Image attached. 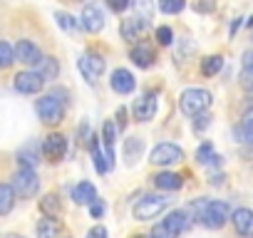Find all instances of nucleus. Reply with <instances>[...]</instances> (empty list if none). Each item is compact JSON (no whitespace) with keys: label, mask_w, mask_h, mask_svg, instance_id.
Returning <instances> with one entry per match:
<instances>
[{"label":"nucleus","mask_w":253,"mask_h":238,"mask_svg":"<svg viewBox=\"0 0 253 238\" xmlns=\"http://www.w3.org/2000/svg\"><path fill=\"white\" fill-rule=\"evenodd\" d=\"M80 25H82L87 33L97 35V33L104 28V13H102V8H99L97 3L84 5V8H82V15H80Z\"/></svg>","instance_id":"nucleus-8"},{"label":"nucleus","mask_w":253,"mask_h":238,"mask_svg":"<svg viewBox=\"0 0 253 238\" xmlns=\"http://www.w3.org/2000/svg\"><path fill=\"white\" fill-rule=\"evenodd\" d=\"M196 218H199L206 228L218 231V228H223V223L231 218V208H228L226 201H204L201 208H199V213H196Z\"/></svg>","instance_id":"nucleus-1"},{"label":"nucleus","mask_w":253,"mask_h":238,"mask_svg":"<svg viewBox=\"0 0 253 238\" xmlns=\"http://www.w3.org/2000/svg\"><path fill=\"white\" fill-rule=\"evenodd\" d=\"M221 67H223V57H221V55H209V57L201 60V75H206V77L218 75Z\"/></svg>","instance_id":"nucleus-25"},{"label":"nucleus","mask_w":253,"mask_h":238,"mask_svg":"<svg viewBox=\"0 0 253 238\" xmlns=\"http://www.w3.org/2000/svg\"><path fill=\"white\" fill-rule=\"evenodd\" d=\"M35 67H38V72L42 75V79H55V77H57V72H60V67H57V60H55V57H42Z\"/></svg>","instance_id":"nucleus-27"},{"label":"nucleus","mask_w":253,"mask_h":238,"mask_svg":"<svg viewBox=\"0 0 253 238\" xmlns=\"http://www.w3.org/2000/svg\"><path fill=\"white\" fill-rule=\"evenodd\" d=\"M241 20H243V18H236V20L231 23V35H236V30L241 28Z\"/></svg>","instance_id":"nucleus-42"},{"label":"nucleus","mask_w":253,"mask_h":238,"mask_svg":"<svg viewBox=\"0 0 253 238\" xmlns=\"http://www.w3.org/2000/svg\"><path fill=\"white\" fill-rule=\"evenodd\" d=\"M186 8V0H159V10L164 15H179Z\"/></svg>","instance_id":"nucleus-30"},{"label":"nucleus","mask_w":253,"mask_h":238,"mask_svg":"<svg viewBox=\"0 0 253 238\" xmlns=\"http://www.w3.org/2000/svg\"><path fill=\"white\" fill-rule=\"evenodd\" d=\"M89 213H92V218H102V216H104V203H102L99 198H94V201L89 203Z\"/></svg>","instance_id":"nucleus-38"},{"label":"nucleus","mask_w":253,"mask_h":238,"mask_svg":"<svg viewBox=\"0 0 253 238\" xmlns=\"http://www.w3.org/2000/svg\"><path fill=\"white\" fill-rule=\"evenodd\" d=\"M109 84H112V89H114L117 94H129V92H134V84H137V79H134V75H132L129 70L119 67V70H114V72H112V79H109Z\"/></svg>","instance_id":"nucleus-14"},{"label":"nucleus","mask_w":253,"mask_h":238,"mask_svg":"<svg viewBox=\"0 0 253 238\" xmlns=\"http://www.w3.org/2000/svg\"><path fill=\"white\" fill-rule=\"evenodd\" d=\"M60 231H62V223H60L57 216H45V218H40V221H38V228H35L38 238H57Z\"/></svg>","instance_id":"nucleus-20"},{"label":"nucleus","mask_w":253,"mask_h":238,"mask_svg":"<svg viewBox=\"0 0 253 238\" xmlns=\"http://www.w3.org/2000/svg\"><path fill=\"white\" fill-rule=\"evenodd\" d=\"M236 139L241 144H253V107H248L236 127Z\"/></svg>","instance_id":"nucleus-17"},{"label":"nucleus","mask_w":253,"mask_h":238,"mask_svg":"<svg viewBox=\"0 0 253 238\" xmlns=\"http://www.w3.org/2000/svg\"><path fill=\"white\" fill-rule=\"evenodd\" d=\"M129 60H132L137 67L147 70V67H152V65H154V60H157V52H154V47H152V45H137V47H132V52H129Z\"/></svg>","instance_id":"nucleus-16"},{"label":"nucleus","mask_w":253,"mask_h":238,"mask_svg":"<svg viewBox=\"0 0 253 238\" xmlns=\"http://www.w3.org/2000/svg\"><path fill=\"white\" fill-rule=\"evenodd\" d=\"M154 186L157 189H162V191H179L181 189V176L179 174H174V171H162V174H157L154 179Z\"/></svg>","instance_id":"nucleus-21"},{"label":"nucleus","mask_w":253,"mask_h":238,"mask_svg":"<svg viewBox=\"0 0 253 238\" xmlns=\"http://www.w3.org/2000/svg\"><path fill=\"white\" fill-rule=\"evenodd\" d=\"M157 107H159L157 94H142V97H137L134 104H132L134 119H139V122H149V119H154V114H157Z\"/></svg>","instance_id":"nucleus-10"},{"label":"nucleus","mask_w":253,"mask_h":238,"mask_svg":"<svg viewBox=\"0 0 253 238\" xmlns=\"http://www.w3.org/2000/svg\"><path fill=\"white\" fill-rule=\"evenodd\" d=\"M87 238H107V228H104V226H94V228L87 233Z\"/></svg>","instance_id":"nucleus-39"},{"label":"nucleus","mask_w":253,"mask_h":238,"mask_svg":"<svg viewBox=\"0 0 253 238\" xmlns=\"http://www.w3.org/2000/svg\"><path fill=\"white\" fill-rule=\"evenodd\" d=\"M196 161L199 164H211V166H218L221 164V157L213 152V147L206 142V144H201L199 147V152H196Z\"/></svg>","instance_id":"nucleus-26"},{"label":"nucleus","mask_w":253,"mask_h":238,"mask_svg":"<svg viewBox=\"0 0 253 238\" xmlns=\"http://www.w3.org/2000/svg\"><path fill=\"white\" fill-rule=\"evenodd\" d=\"M40 211H42L45 216H57V213L62 211V206H60V198H57L55 194H47V196H42V201H40Z\"/></svg>","instance_id":"nucleus-29"},{"label":"nucleus","mask_w":253,"mask_h":238,"mask_svg":"<svg viewBox=\"0 0 253 238\" xmlns=\"http://www.w3.org/2000/svg\"><path fill=\"white\" fill-rule=\"evenodd\" d=\"M77 67H80V72H82V77L89 82V84H94L97 82V77L104 72V60L99 57V55H82L80 57V62H77Z\"/></svg>","instance_id":"nucleus-9"},{"label":"nucleus","mask_w":253,"mask_h":238,"mask_svg":"<svg viewBox=\"0 0 253 238\" xmlns=\"http://www.w3.org/2000/svg\"><path fill=\"white\" fill-rule=\"evenodd\" d=\"M238 82H241V87H243L246 92H251V94H253V67H243V72H241Z\"/></svg>","instance_id":"nucleus-34"},{"label":"nucleus","mask_w":253,"mask_h":238,"mask_svg":"<svg viewBox=\"0 0 253 238\" xmlns=\"http://www.w3.org/2000/svg\"><path fill=\"white\" fill-rule=\"evenodd\" d=\"M149 236H152V238H179L174 231H169V228L164 226V221H162V223H157V226L152 228V233H149Z\"/></svg>","instance_id":"nucleus-35"},{"label":"nucleus","mask_w":253,"mask_h":238,"mask_svg":"<svg viewBox=\"0 0 253 238\" xmlns=\"http://www.w3.org/2000/svg\"><path fill=\"white\" fill-rule=\"evenodd\" d=\"M10 186H13V191H15L18 198H33V196L38 194V189H40V179H38L35 169L20 166V169L15 171Z\"/></svg>","instance_id":"nucleus-3"},{"label":"nucleus","mask_w":253,"mask_h":238,"mask_svg":"<svg viewBox=\"0 0 253 238\" xmlns=\"http://www.w3.org/2000/svg\"><path fill=\"white\" fill-rule=\"evenodd\" d=\"M167 206H169V198H167V196L149 194V196H142V198L134 203L132 213H134V218H137V221H149V218H157Z\"/></svg>","instance_id":"nucleus-4"},{"label":"nucleus","mask_w":253,"mask_h":238,"mask_svg":"<svg viewBox=\"0 0 253 238\" xmlns=\"http://www.w3.org/2000/svg\"><path fill=\"white\" fill-rule=\"evenodd\" d=\"M15 206V191L10 184H0V216H8Z\"/></svg>","instance_id":"nucleus-23"},{"label":"nucleus","mask_w":253,"mask_h":238,"mask_svg":"<svg viewBox=\"0 0 253 238\" xmlns=\"http://www.w3.org/2000/svg\"><path fill=\"white\" fill-rule=\"evenodd\" d=\"M38 161H40V149H38L35 142H30V144H25L23 149H18V164H20V166L35 169Z\"/></svg>","instance_id":"nucleus-22"},{"label":"nucleus","mask_w":253,"mask_h":238,"mask_svg":"<svg viewBox=\"0 0 253 238\" xmlns=\"http://www.w3.org/2000/svg\"><path fill=\"white\" fill-rule=\"evenodd\" d=\"M196 117H199V122H194V127H196V129H204V127H209V119H211L209 114H204V112H201V114H196Z\"/></svg>","instance_id":"nucleus-40"},{"label":"nucleus","mask_w":253,"mask_h":238,"mask_svg":"<svg viewBox=\"0 0 253 238\" xmlns=\"http://www.w3.org/2000/svg\"><path fill=\"white\" fill-rule=\"evenodd\" d=\"M134 238H144V236H134Z\"/></svg>","instance_id":"nucleus-44"},{"label":"nucleus","mask_w":253,"mask_h":238,"mask_svg":"<svg viewBox=\"0 0 253 238\" xmlns=\"http://www.w3.org/2000/svg\"><path fill=\"white\" fill-rule=\"evenodd\" d=\"M94 198H97V189H94L89 181H80V184L72 189V201H75L77 206H89Z\"/></svg>","instance_id":"nucleus-18"},{"label":"nucleus","mask_w":253,"mask_h":238,"mask_svg":"<svg viewBox=\"0 0 253 238\" xmlns=\"http://www.w3.org/2000/svg\"><path fill=\"white\" fill-rule=\"evenodd\" d=\"M129 5H134V10H137V15L139 18H152V13H154V3L152 0H129Z\"/></svg>","instance_id":"nucleus-32"},{"label":"nucleus","mask_w":253,"mask_h":238,"mask_svg":"<svg viewBox=\"0 0 253 238\" xmlns=\"http://www.w3.org/2000/svg\"><path fill=\"white\" fill-rule=\"evenodd\" d=\"M89 154H92V164H94V169H97L99 174H107V171H109V164H107V159H104L102 152H99V139H97V137L89 139Z\"/></svg>","instance_id":"nucleus-24"},{"label":"nucleus","mask_w":253,"mask_h":238,"mask_svg":"<svg viewBox=\"0 0 253 238\" xmlns=\"http://www.w3.org/2000/svg\"><path fill=\"white\" fill-rule=\"evenodd\" d=\"M241 60H243V67H253V50H246Z\"/></svg>","instance_id":"nucleus-41"},{"label":"nucleus","mask_w":253,"mask_h":238,"mask_svg":"<svg viewBox=\"0 0 253 238\" xmlns=\"http://www.w3.org/2000/svg\"><path fill=\"white\" fill-rule=\"evenodd\" d=\"M157 40H159V45H171V40H174L171 28H167V25L157 28Z\"/></svg>","instance_id":"nucleus-36"},{"label":"nucleus","mask_w":253,"mask_h":238,"mask_svg":"<svg viewBox=\"0 0 253 238\" xmlns=\"http://www.w3.org/2000/svg\"><path fill=\"white\" fill-rule=\"evenodd\" d=\"M55 20H57V25H60L65 33H77V30H80L77 18H72L70 13H55Z\"/></svg>","instance_id":"nucleus-31"},{"label":"nucleus","mask_w":253,"mask_h":238,"mask_svg":"<svg viewBox=\"0 0 253 238\" xmlns=\"http://www.w3.org/2000/svg\"><path fill=\"white\" fill-rule=\"evenodd\" d=\"M144 152V142L142 139H137V137H132V139H126L124 142V159L126 161H134V159H139V154Z\"/></svg>","instance_id":"nucleus-28"},{"label":"nucleus","mask_w":253,"mask_h":238,"mask_svg":"<svg viewBox=\"0 0 253 238\" xmlns=\"http://www.w3.org/2000/svg\"><path fill=\"white\" fill-rule=\"evenodd\" d=\"M231 223L236 228V233L241 238H251L253 236V211L251 208H236L231 213Z\"/></svg>","instance_id":"nucleus-13"},{"label":"nucleus","mask_w":253,"mask_h":238,"mask_svg":"<svg viewBox=\"0 0 253 238\" xmlns=\"http://www.w3.org/2000/svg\"><path fill=\"white\" fill-rule=\"evenodd\" d=\"M189 223H191V218H189V211H171L167 218H164V226L169 228V231H174L176 236H181L186 228H189Z\"/></svg>","instance_id":"nucleus-19"},{"label":"nucleus","mask_w":253,"mask_h":238,"mask_svg":"<svg viewBox=\"0 0 253 238\" xmlns=\"http://www.w3.org/2000/svg\"><path fill=\"white\" fill-rule=\"evenodd\" d=\"M35 109H38V117L42 119V124H60L62 122V117H65V104H62V99H57L55 94H47V97H40L38 99V104H35Z\"/></svg>","instance_id":"nucleus-5"},{"label":"nucleus","mask_w":253,"mask_h":238,"mask_svg":"<svg viewBox=\"0 0 253 238\" xmlns=\"http://www.w3.org/2000/svg\"><path fill=\"white\" fill-rule=\"evenodd\" d=\"M147 28H149V20L147 18H139V15L126 18V20H122V38L129 40V42H137L147 33Z\"/></svg>","instance_id":"nucleus-12"},{"label":"nucleus","mask_w":253,"mask_h":238,"mask_svg":"<svg viewBox=\"0 0 253 238\" xmlns=\"http://www.w3.org/2000/svg\"><path fill=\"white\" fill-rule=\"evenodd\" d=\"M107 8L114 10V13H124L129 8V0H107Z\"/></svg>","instance_id":"nucleus-37"},{"label":"nucleus","mask_w":253,"mask_h":238,"mask_svg":"<svg viewBox=\"0 0 253 238\" xmlns=\"http://www.w3.org/2000/svg\"><path fill=\"white\" fill-rule=\"evenodd\" d=\"M179 107L186 117H196L201 112H206L211 107V92L209 89H201V87H189L181 92L179 97Z\"/></svg>","instance_id":"nucleus-2"},{"label":"nucleus","mask_w":253,"mask_h":238,"mask_svg":"<svg viewBox=\"0 0 253 238\" xmlns=\"http://www.w3.org/2000/svg\"><path fill=\"white\" fill-rule=\"evenodd\" d=\"M246 25H248V28H253V18H251V20H248V23H246Z\"/></svg>","instance_id":"nucleus-43"},{"label":"nucleus","mask_w":253,"mask_h":238,"mask_svg":"<svg viewBox=\"0 0 253 238\" xmlns=\"http://www.w3.org/2000/svg\"><path fill=\"white\" fill-rule=\"evenodd\" d=\"M184 159V152L176 147V144H157L152 149V164L157 166H171V164H179Z\"/></svg>","instance_id":"nucleus-7"},{"label":"nucleus","mask_w":253,"mask_h":238,"mask_svg":"<svg viewBox=\"0 0 253 238\" xmlns=\"http://www.w3.org/2000/svg\"><path fill=\"white\" fill-rule=\"evenodd\" d=\"M13 60H15V57H13V47H10L8 42H0V70L8 67Z\"/></svg>","instance_id":"nucleus-33"},{"label":"nucleus","mask_w":253,"mask_h":238,"mask_svg":"<svg viewBox=\"0 0 253 238\" xmlns=\"http://www.w3.org/2000/svg\"><path fill=\"white\" fill-rule=\"evenodd\" d=\"M13 57H15L18 62H23V65H38V62L42 60V52L38 50L35 42H30V40H20V42L13 47Z\"/></svg>","instance_id":"nucleus-11"},{"label":"nucleus","mask_w":253,"mask_h":238,"mask_svg":"<svg viewBox=\"0 0 253 238\" xmlns=\"http://www.w3.org/2000/svg\"><path fill=\"white\" fill-rule=\"evenodd\" d=\"M65 152H67V139H65L62 134H50V137L42 142V154H45V159H50V161H60V159L65 157Z\"/></svg>","instance_id":"nucleus-15"},{"label":"nucleus","mask_w":253,"mask_h":238,"mask_svg":"<svg viewBox=\"0 0 253 238\" xmlns=\"http://www.w3.org/2000/svg\"><path fill=\"white\" fill-rule=\"evenodd\" d=\"M13 87L20 94H38L45 87V79H42V75L38 70H25V72H18L13 77Z\"/></svg>","instance_id":"nucleus-6"}]
</instances>
